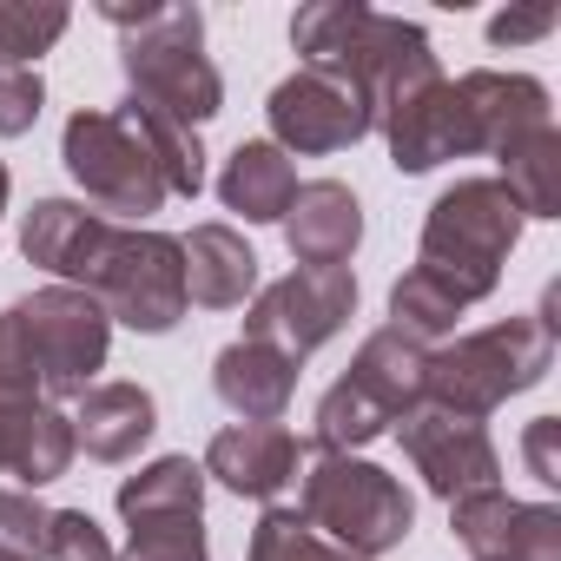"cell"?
Returning <instances> with one entry per match:
<instances>
[{
	"label": "cell",
	"mask_w": 561,
	"mask_h": 561,
	"mask_svg": "<svg viewBox=\"0 0 561 561\" xmlns=\"http://www.w3.org/2000/svg\"><path fill=\"white\" fill-rule=\"evenodd\" d=\"M126 119H133V133L146 139V152H152V165H159V179H165V192L172 198H198L205 192V146H198V133H185V126H172V119H159V113H146V106H119Z\"/></svg>",
	"instance_id": "25"
},
{
	"label": "cell",
	"mask_w": 561,
	"mask_h": 561,
	"mask_svg": "<svg viewBox=\"0 0 561 561\" xmlns=\"http://www.w3.org/2000/svg\"><path fill=\"white\" fill-rule=\"evenodd\" d=\"M218 198L244 225H277V218H285V205L298 198V165L277 152L271 139H244L225 159V172H218Z\"/></svg>",
	"instance_id": "21"
},
{
	"label": "cell",
	"mask_w": 561,
	"mask_h": 561,
	"mask_svg": "<svg viewBox=\"0 0 561 561\" xmlns=\"http://www.w3.org/2000/svg\"><path fill=\"white\" fill-rule=\"evenodd\" d=\"M34 410V403H27ZM27 410H0V469H8V456H14V436H21V416Z\"/></svg>",
	"instance_id": "36"
},
{
	"label": "cell",
	"mask_w": 561,
	"mask_h": 561,
	"mask_svg": "<svg viewBox=\"0 0 561 561\" xmlns=\"http://www.w3.org/2000/svg\"><path fill=\"white\" fill-rule=\"evenodd\" d=\"M126 47H119V67H126V87H133V106L198 133L218 106H225V80L218 67L205 60V14L198 8H100Z\"/></svg>",
	"instance_id": "3"
},
{
	"label": "cell",
	"mask_w": 561,
	"mask_h": 561,
	"mask_svg": "<svg viewBox=\"0 0 561 561\" xmlns=\"http://www.w3.org/2000/svg\"><path fill=\"white\" fill-rule=\"evenodd\" d=\"M522 205L502 179H456L430 218H423V244H416V271L436 277V285L469 311L502 285V264L522 238Z\"/></svg>",
	"instance_id": "4"
},
{
	"label": "cell",
	"mask_w": 561,
	"mask_h": 561,
	"mask_svg": "<svg viewBox=\"0 0 561 561\" xmlns=\"http://www.w3.org/2000/svg\"><path fill=\"white\" fill-rule=\"evenodd\" d=\"M370 126H383L397 172H436L443 159H469V152H476L469 113H462V100H456V80H443V73H430V80L390 93V100L370 113Z\"/></svg>",
	"instance_id": "12"
},
{
	"label": "cell",
	"mask_w": 561,
	"mask_h": 561,
	"mask_svg": "<svg viewBox=\"0 0 561 561\" xmlns=\"http://www.w3.org/2000/svg\"><path fill=\"white\" fill-rule=\"evenodd\" d=\"M462 318V305L436 285V277H423L416 264L397 277V291H390V331H403L410 344H430V337H449Z\"/></svg>",
	"instance_id": "26"
},
{
	"label": "cell",
	"mask_w": 561,
	"mask_h": 561,
	"mask_svg": "<svg viewBox=\"0 0 561 561\" xmlns=\"http://www.w3.org/2000/svg\"><path fill=\"white\" fill-rule=\"evenodd\" d=\"M351 318H357V271L351 264H298V271L277 277V285H257L251 291L244 337H257L271 351H285L291 364H305Z\"/></svg>",
	"instance_id": "9"
},
{
	"label": "cell",
	"mask_w": 561,
	"mask_h": 561,
	"mask_svg": "<svg viewBox=\"0 0 561 561\" xmlns=\"http://www.w3.org/2000/svg\"><path fill=\"white\" fill-rule=\"evenodd\" d=\"M423 364L430 351L410 344L403 331H377L364 337V351L351 357V370L324 390L318 423H311V449L318 456H351L364 443H377L403 410L423 403Z\"/></svg>",
	"instance_id": "7"
},
{
	"label": "cell",
	"mask_w": 561,
	"mask_h": 561,
	"mask_svg": "<svg viewBox=\"0 0 561 561\" xmlns=\"http://www.w3.org/2000/svg\"><path fill=\"white\" fill-rule=\"evenodd\" d=\"M54 561H119V548L87 508H54Z\"/></svg>",
	"instance_id": "33"
},
{
	"label": "cell",
	"mask_w": 561,
	"mask_h": 561,
	"mask_svg": "<svg viewBox=\"0 0 561 561\" xmlns=\"http://www.w3.org/2000/svg\"><path fill=\"white\" fill-rule=\"evenodd\" d=\"M397 436H403V456L410 469L430 482V495L456 502V495H476V489H495L502 476V456L489 443V430L476 416H456V410H436V403H416L397 416Z\"/></svg>",
	"instance_id": "11"
},
{
	"label": "cell",
	"mask_w": 561,
	"mask_h": 561,
	"mask_svg": "<svg viewBox=\"0 0 561 561\" xmlns=\"http://www.w3.org/2000/svg\"><path fill=\"white\" fill-rule=\"evenodd\" d=\"M73 416H60L54 403H34L21 416V436H14V456H8V476H21V489H47L73 469Z\"/></svg>",
	"instance_id": "24"
},
{
	"label": "cell",
	"mask_w": 561,
	"mask_h": 561,
	"mask_svg": "<svg viewBox=\"0 0 561 561\" xmlns=\"http://www.w3.org/2000/svg\"><path fill=\"white\" fill-rule=\"evenodd\" d=\"M0 561H54V508L27 489H0Z\"/></svg>",
	"instance_id": "29"
},
{
	"label": "cell",
	"mask_w": 561,
	"mask_h": 561,
	"mask_svg": "<svg viewBox=\"0 0 561 561\" xmlns=\"http://www.w3.org/2000/svg\"><path fill=\"white\" fill-rule=\"evenodd\" d=\"M60 159H67L73 185L87 192V211H100L113 225L119 218L139 225V218H152L172 198L126 113H73L67 133H60Z\"/></svg>",
	"instance_id": "8"
},
{
	"label": "cell",
	"mask_w": 561,
	"mask_h": 561,
	"mask_svg": "<svg viewBox=\"0 0 561 561\" xmlns=\"http://www.w3.org/2000/svg\"><path fill=\"white\" fill-rule=\"evenodd\" d=\"M119 515L152 522V515H205V469L192 456H159L139 476L119 482Z\"/></svg>",
	"instance_id": "22"
},
{
	"label": "cell",
	"mask_w": 561,
	"mask_h": 561,
	"mask_svg": "<svg viewBox=\"0 0 561 561\" xmlns=\"http://www.w3.org/2000/svg\"><path fill=\"white\" fill-rule=\"evenodd\" d=\"M456 100H462V113H469V139H476V152H495V159H502L508 146H522L528 133L554 126V119H548V87L528 80V73L476 67V73L456 80Z\"/></svg>",
	"instance_id": "16"
},
{
	"label": "cell",
	"mask_w": 561,
	"mask_h": 561,
	"mask_svg": "<svg viewBox=\"0 0 561 561\" xmlns=\"http://www.w3.org/2000/svg\"><path fill=\"white\" fill-rule=\"evenodd\" d=\"M554 27H561V8H508V14L489 21V47H528Z\"/></svg>",
	"instance_id": "34"
},
{
	"label": "cell",
	"mask_w": 561,
	"mask_h": 561,
	"mask_svg": "<svg viewBox=\"0 0 561 561\" xmlns=\"http://www.w3.org/2000/svg\"><path fill=\"white\" fill-rule=\"evenodd\" d=\"M152 430H159V403H152V390H139V383H93V390L80 397V410H73V443H80L93 462H126V456H139V449L152 443Z\"/></svg>",
	"instance_id": "20"
},
{
	"label": "cell",
	"mask_w": 561,
	"mask_h": 561,
	"mask_svg": "<svg viewBox=\"0 0 561 561\" xmlns=\"http://www.w3.org/2000/svg\"><path fill=\"white\" fill-rule=\"evenodd\" d=\"M554 364V324L548 318H502L489 331H469L423 364V403L456 410V416H489L508 397L535 390Z\"/></svg>",
	"instance_id": "5"
},
{
	"label": "cell",
	"mask_w": 561,
	"mask_h": 561,
	"mask_svg": "<svg viewBox=\"0 0 561 561\" xmlns=\"http://www.w3.org/2000/svg\"><path fill=\"white\" fill-rule=\"evenodd\" d=\"M211 390L238 423H277L298 397V364L257 337H238L211 357Z\"/></svg>",
	"instance_id": "17"
},
{
	"label": "cell",
	"mask_w": 561,
	"mask_h": 561,
	"mask_svg": "<svg viewBox=\"0 0 561 561\" xmlns=\"http://www.w3.org/2000/svg\"><path fill=\"white\" fill-rule=\"evenodd\" d=\"M14 318H21L27 351L41 364V390L80 403L93 390V377L106 370V344H113V318L100 311V298H87L73 285H47V291L21 298Z\"/></svg>",
	"instance_id": "10"
},
{
	"label": "cell",
	"mask_w": 561,
	"mask_h": 561,
	"mask_svg": "<svg viewBox=\"0 0 561 561\" xmlns=\"http://www.w3.org/2000/svg\"><path fill=\"white\" fill-rule=\"evenodd\" d=\"M126 554L119 561H211L205 548V515H152V522H126Z\"/></svg>",
	"instance_id": "28"
},
{
	"label": "cell",
	"mask_w": 561,
	"mask_h": 561,
	"mask_svg": "<svg viewBox=\"0 0 561 561\" xmlns=\"http://www.w3.org/2000/svg\"><path fill=\"white\" fill-rule=\"evenodd\" d=\"M264 119H271V146L285 152V159H291V152H305V159L344 152V146H357V139L370 133L364 93H351V87H337V80H324V73H291V80H277Z\"/></svg>",
	"instance_id": "13"
},
{
	"label": "cell",
	"mask_w": 561,
	"mask_h": 561,
	"mask_svg": "<svg viewBox=\"0 0 561 561\" xmlns=\"http://www.w3.org/2000/svg\"><path fill=\"white\" fill-rule=\"evenodd\" d=\"M291 47L305 54V73H324V80L364 93L370 113L390 93L443 73L423 27H410L397 14H377V8H357V0H318V8H298Z\"/></svg>",
	"instance_id": "2"
},
{
	"label": "cell",
	"mask_w": 561,
	"mask_h": 561,
	"mask_svg": "<svg viewBox=\"0 0 561 561\" xmlns=\"http://www.w3.org/2000/svg\"><path fill=\"white\" fill-rule=\"evenodd\" d=\"M67 8H34V0H0V60L34 67L60 34H67Z\"/></svg>",
	"instance_id": "30"
},
{
	"label": "cell",
	"mask_w": 561,
	"mask_h": 561,
	"mask_svg": "<svg viewBox=\"0 0 561 561\" xmlns=\"http://www.w3.org/2000/svg\"><path fill=\"white\" fill-rule=\"evenodd\" d=\"M179 251H185V305H205V311L251 305L257 251L231 225H192V238H179Z\"/></svg>",
	"instance_id": "19"
},
{
	"label": "cell",
	"mask_w": 561,
	"mask_h": 561,
	"mask_svg": "<svg viewBox=\"0 0 561 561\" xmlns=\"http://www.w3.org/2000/svg\"><path fill=\"white\" fill-rule=\"evenodd\" d=\"M449 535L469 548V561H561V508L554 502H515L495 489L449 502Z\"/></svg>",
	"instance_id": "14"
},
{
	"label": "cell",
	"mask_w": 561,
	"mask_h": 561,
	"mask_svg": "<svg viewBox=\"0 0 561 561\" xmlns=\"http://www.w3.org/2000/svg\"><path fill=\"white\" fill-rule=\"evenodd\" d=\"M251 561H357V554H344L337 541H324L298 508L271 502L257 515V528H251Z\"/></svg>",
	"instance_id": "27"
},
{
	"label": "cell",
	"mask_w": 561,
	"mask_h": 561,
	"mask_svg": "<svg viewBox=\"0 0 561 561\" xmlns=\"http://www.w3.org/2000/svg\"><path fill=\"white\" fill-rule=\"evenodd\" d=\"M285 244L298 264H351V251L364 244V205L344 179H311L298 185V198L285 205Z\"/></svg>",
	"instance_id": "18"
},
{
	"label": "cell",
	"mask_w": 561,
	"mask_h": 561,
	"mask_svg": "<svg viewBox=\"0 0 561 561\" xmlns=\"http://www.w3.org/2000/svg\"><path fill=\"white\" fill-rule=\"evenodd\" d=\"M41 106H47L41 67H21V60H0V139H21V133H34Z\"/></svg>",
	"instance_id": "32"
},
{
	"label": "cell",
	"mask_w": 561,
	"mask_h": 561,
	"mask_svg": "<svg viewBox=\"0 0 561 561\" xmlns=\"http://www.w3.org/2000/svg\"><path fill=\"white\" fill-rule=\"evenodd\" d=\"M27 403H41V364H34L27 331L8 305L0 311V410H27Z\"/></svg>",
	"instance_id": "31"
},
{
	"label": "cell",
	"mask_w": 561,
	"mask_h": 561,
	"mask_svg": "<svg viewBox=\"0 0 561 561\" xmlns=\"http://www.w3.org/2000/svg\"><path fill=\"white\" fill-rule=\"evenodd\" d=\"M298 515L324 541L357 554V561H377V554L403 548V535L416 528L410 489L390 469L357 462V456H305V469H298Z\"/></svg>",
	"instance_id": "6"
},
{
	"label": "cell",
	"mask_w": 561,
	"mask_h": 561,
	"mask_svg": "<svg viewBox=\"0 0 561 561\" xmlns=\"http://www.w3.org/2000/svg\"><path fill=\"white\" fill-rule=\"evenodd\" d=\"M8 192H14V179H8V165H0V211H8Z\"/></svg>",
	"instance_id": "37"
},
{
	"label": "cell",
	"mask_w": 561,
	"mask_h": 561,
	"mask_svg": "<svg viewBox=\"0 0 561 561\" xmlns=\"http://www.w3.org/2000/svg\"><path fill=\"white\" fill-rule=\"evenodd\" d=\"M21 251L60 285L100 298V311L126 331L165 337L185 318V251L165 231L113 225L80 198H41L21 218Z\"/></svg>",
	"instance_id": "1"
},
{
	"label": "cell",
	"mask_w": 561,
	"mask_h": 561,
	"mask_svg": "<svg viewBox=\"0 0 561 561\" xmlns=\"http://www.w3.org/2000/svg\"><path fill=\"white\" fill-rule=\"evenodd\" d=\"M502 185L515 192L522 218H561V133L541 126L502 152Z\"/></svg>",
	"instance_id": "23"
},
{
	"label": "cell",
	"mask_w": 561,
	"mask_h": 561,
	"mask_svg": "<svg viewBox=\"0 0 561 561\" xmlns=\"http://www.w3.org/2000/svg\"><path fill=\"white\" fill-rule=\"evenodd\" d=\"M554 436H561V423H554V416H535V423H528V443H522V456H528V469H535V482H541V489H554V482H561Z\"/></svg>",
	"instance_id": "35"
},
{
	"label": "cell",
	"mask_w": 561,
	"mask_h": 561,
	"mask_svg": "<svg viewBox=\"0 0 561 561\" xmlns=\"http://www.w3.org/2000/svg\"><path fill=\"white\" fill-rule=\"evenodd\" d=\"M305 443L285 430V423H231V430H218L211 443H205V482H218V489H231V495H251V502H277L291 482H298V469H305Z\"/></svg>",
	"instance_id": "15"
}]
</instances>
